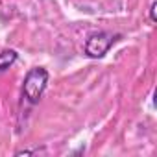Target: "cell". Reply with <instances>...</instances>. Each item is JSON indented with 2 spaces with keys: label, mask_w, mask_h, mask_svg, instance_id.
<instances>
[{
  "label": "cell",
  "mask_w": 157,
  "mask_h": 157,
  "mask_svg": "<svg viewBox=\"0 0 157 157\" xmlns=\"http://www.w3.org/2000/svg\"><path fill=\"white\" fill-rule=\"evenodd\" d=\"M50 80V74L44 67H33L26 72L24 76V82H22V96L28 104L37 105L46 91Z\"/></svg>",
  "instance_id": "1"
},
{
  "label": "cell",
  "mask_w": 157,
  "mask_h": 157,
  "mask_svg": "<svg viewBox=\"0 0 157 157\" xmlns=\"http://www.w3.org/2000/svg\"><path fill=\"white\" fill-rule=\"evenodd\" d=\"M120 33H113V32H93L87 35L85 44H83V54L91 59H102L111 46L120 39Z\"/></svg>",
  "instance_id": "2"
},
{
  "label": "cell",
  "mask_w": 157,
  "mask_h": 157,
  "mask_svg": "<svg viewBox=\"0 0 157 157\" xmlns=\"http://www.w3.org/2000/svg\"><path fill=\"white\" fill-rule=\"evenodd\" d=\"M17 59H19L17 50H13V48H6V50H2V52H0V72L10 70V68L15 65Z\"/></svg>",
  "instance_id": "3"
},
{
  "label": "cell",
  "mask_w": 157,
  "mask_h": 157,
  "mask_svg": "<svg viewBox=\"0 0 157 157\" xmlns=\"http://www.w3.org/2000/svg\"><path fill=\"white\" fill-rule=\"evenodd\" d=\"M44 148H32V150H19L15 151V155H37V153H44Z\"/></svg>",
  "instance_id": "4"
},
{
  "label": "cell",
  "mask_w": 157,
  "mask_h": 157,
  "mask_svg": "<svg viewBox=\"0 0 157 157\" xmlns=\"http://www.w3.org/2000/svg\"><path fill=\"white\" fill-rule=\"evenodd\" d=\"M155 8H157V0H151V4H150V10H148V15H150V22H151V24H155V22H157Z\"/></svg>",
  "instance_id": "5"
}]
</instances>
